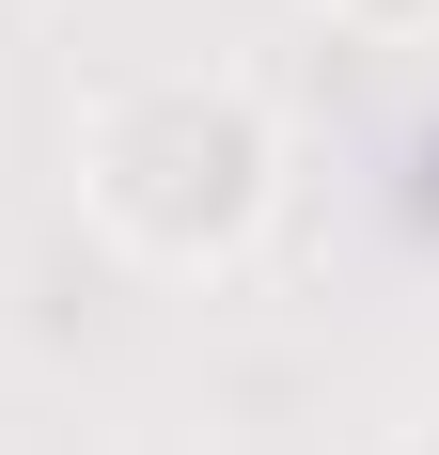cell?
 Returning <instances> with one entry per match:
<instances>
[{
	"instance_id": "obj_1",
	"label": "cell",
	"mask_w": 439,
	"mask_h": 455,
	"mask_svg": "<svg viewBox=\"0 0 439 455\" xmlns=\"http://www.w3.org/2000/svg\"><path fill=\"white\" fill-rule=\"evenodd\" d=\"M79 204L126 235L141 267H235L283 204V126L251 79L220 63H157V79L94 94L79 126Z\"/></svg>"
},
{
	"instance_id": "obj_2",
	"label": "cell",
	"mask_w": 439,
	"mask_h": 455,
	"mask_svg": "<svg viewBox=\"0 0 439 455\" xmlns=\"http://www.w3.org/2000/svg\"><path fill=\"white\" fill-rule=\"evenodd\" d=\"M346 32H439V0H330Z\"/></svg>"
}]
</instances>
